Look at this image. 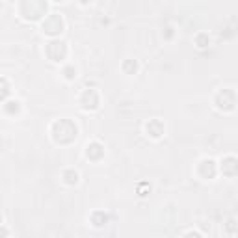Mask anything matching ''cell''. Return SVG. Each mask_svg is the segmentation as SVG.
Returning <instances> with one entry per match:
<instances>
[{
  "mask_svg": "<svg viewBox=\"0 0 238 238\" xmlns=\"http://www.w3.org/2000/svg\"><path fill=\"white\" fill-rule=\"evenodd\" d=\"M8 234V229H4V227H2V229H0V236H6Z\"/></svg>",
  "mask_w": 238,
  "mask_h": 238,
  "instance_id": "2",
  "label": "cell"
},
{
  "mask_svg": "<svg viewBox=\"0 0 238 238\" xmlns=\"http://www.w3.org/2000/svg\"><path fill=\"white\" fill-rule=\"evenodd\" d=\"M67 173H69V177L65 179V182H67V184H77V182H78V173L73 171V169H69Z\"/></svg>",
  "mask_w": 238,
  "mask_h": 238,
  "instance_id": "1",
  "label": "cell"
}]
</instances>
